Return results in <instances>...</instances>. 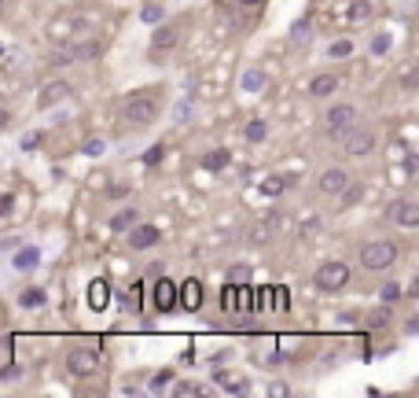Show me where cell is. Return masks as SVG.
Wrapping results in <instances>:
<instances>
[{
  "mask_svg": "<svg viewBox=\"0 0 419 398\" xmlns=\"http://www.w3.org/2000/svg\"><path fill=\"white\" fill-rule=\"evenodd\" d=\"M162 111V96L159 93H133L122 100V122L125 125H151Z\"/></svg>",
  "mask_w": 419,
  "mask_h": 398,
  "instance_id": "obj_1",
  "label": "cell"
},
{
  "mask_svg": "<svg viewBox=\"0 0 419 398\" xmlns=\"http://www.w3.org/2000/svg\"><path fill=\"white\" fill-rule=\"evenodd\" d=\"M397 259H401V247L394 240H372V243L361 247V266L372 269V273H383V269H390Z\"/></svg>",
  "mask_w": 419,
  "mask_h": 398,
  "instance_id": "obj_2",
  "label": "cell"
},
{
  "mask_svg": "<svg viewBox=\"0 0 419 398\" xmlns=\"http://www.w3.org/2000/svg\"><path fill=\"white\" fill-rule=\"evenodd\" d=\"M349 125H357V104H331L324 111V130H327V137L335 140H342V133L349 130Z\"/></svg>",
  "mask_w": 419,
  "mask_h": 398,
  "instance_id": "obj_3",
  "label": "cell"
},
{
  "mask_svg": "<svg viewBox=\"0 0 419 398\" xmlns=\"http://www.w3.org/2000/svg\"><path fill=\"white\" fill-rule=\"evenodd\" d=\"M100 369V346H70L67 351V372L77 380L93 376Z\"/></svg>",
  "mask_w": 419,
  "mask_h": 398,
  "instance_id": "obj_4",
  "label": "cell"
},
{
  "mask_svg": "<svg viewBox=\"0 0 419 398\" xmlns=\"http://www.w3.org/2000/svg\"><path fill=\"white\" fill-rule=\"evenodd\" d=\"M313 284H317L320 291H342L349 284V266L346 262H324L317 266V273H313Z\"/></svg>",
  "mask_w": 419,
  "mask_h": 398,
  "instance_id": "obj_5",
  "label": "cell"
},
{
  "mask_svg": "<svg viewBox=\"0 0 419 398\" xmlns=\"http://www.w3.org/2000/svg\"><path fill=\"white\" fill-rule=\"evenodd\" d=\"M338 144H342V151H346L349 159H364V155H372V151H375V133H372V130H357V125H349Z\"/></svg>",
  "mask_w": 419,
  "mask_h": 398,
  "instance_id": "obj_6",
  "label": "cell"
},
{
  "mask_svg": "<svg viewBox=\"0 0 419 398\" xmlns=\"http://www.w3.org/2000/svg\"><path fill=\"white\" fill-rule=\"evenodd\" d=\"M151 303H155V310L159 314H173L177 310V284L169 277H155V288H151Z\"/></svg>",
  "mask_w": 419,
  "mask_h": 398,
  "instance_id": "obj_7",
  "label": "cell"
},
{
  "mask_svg": "<svg viewBox=\"0 0 419 398\" xmlns=\"http://www.w3.org/2000/svg\"><path fill=\"white\" fill-rule=\"evenodd\" d=\"M386 214L397 229H419V203L416 199H394Z\"/></svg>",
  "mask_w": 419,
  "mask_h": 398,
  "instance_id": "obj_8",
  "label": "cell"
},
{
  "mask_svg": "<svg viewBox=\"0 0 419 398\" xmlns=\"http://www.w3.org/2000/svg\"><path fill=\"white\" fill-rule=\"evenodd\" d=\"M151 52L159 56H169L173 48L180 45V26H173V22H159V26H151Z\"/></svg>",
  "mask_w": 419,
  "mask_h": 398,
  "instance_id": "obj_9",
  "label": "cell"
},
{
  "mask_svg": "<svg viewBox=\"0 0 419 398\" xmlns=\"http://www.w3.org/2000/svg\"><path fill=\"white\" fill-rule=\"evenodd\" d=\"M67 96H70V82L67 78H52L41 93H37V111H52L56 104H63Z\"/></svg>",
  "mask_w": 419,
  "mask_h": 398,
  "instance_id": "obj_10",
  "label": "cell"
},
{
  "mask_svg": "<svg viewBox=\"0 0 419 398\" xmlns=\"http://www.w3.org/2000/svg\"><path fill=\"white\" fill-rule=\"evenodd\" d=\"M346 181H349V174L342 170V166H327V170L317 177V192L320 196H338V192L346 188Z\"/></svg>",
  "mask_w": 419,
  "mask_h": 398,
  "instance_id": "obj_11",
  "label": "cell"
},
{
  "mask_svg": "<svg viewBox=\"0 0 419 398\" xmlns=\"http://www.w3.org/2000/svg\"><path fill=\"white\" fill-rule=\"evenodd\" d=\"M177 306H184L188 314H195L203 306V280H184V284H177Z\"/></svg>",
  "mask_w": 419,
  "mask_h": 398,
  "instance_id": "obj_12",
  "label": "cell"
},
{
  "mask_svg": "<svg viewBox=\"0 0 419 398\" xmlns=\"http://www.w3.org/2000/svg\"><path fill=\"white\" fill-rule=\"evenodd\" d=\"M125 233H129V247H133V251H148V247H155V243H159V229H155V225H129L125 229Z\"/></svg>",
  "mask_w": 419,
  "mask_h": 398,
  "instance_id": "obj_13",
  "label": "cell"
},
{
  "mask_svg": "<svg viewBox=\"0 0 419 398\" xmlns=\"http://www.w3.org/2000/svg\"><path fill=\"white\" fill-rule=\"evenodd\" d=\"M338 85H342V78H338V74H317V78L309 82V96L327 100V96L338 93Z\"/></svg>",
  "mask_w": 419,
  "mask_h": 398,
  "instance_id": "obj_14",
  "label": "cell"
},
{
  "mask_svg": "<svg viewBox=\"0 0 419 398\" xmlns=\"http://www.w3.org/2000/svg\"><path fill=\"white\" fill-rule=\"evenodd\" d=\"M107 303H111V280L96 277L93 284H88V306L100 314V310H107Z\"/></svg>",
  "mask_w": 419,
  "mask_h": 398,
  "instance_id": "obj_15",
  "label": "cell"
},
{
  "mask_svg": "<svg viewBox=\"0 0 419 398\" xmlns=\"http://www.w3.org/2000/svg\"><path fill=\"white\" fill-rule=\"evenodd\" d=\"M37 262H41V251L37 247H15V254H11V266L19 269V273H30V269H37Z\"/></svg>",
  "mask_w": 419,
  "mask_h": 398,
  "instance_id": "obj_16",
  "label": "cell"
},
{
  "mask_svg": "<svg viewBox=\"0 0 419 398\" xmlns=\"http://www.w3.org/2000/svg\"><path fill=\"white\" fill-rule=\"evenodd\" d=\"M228 162H232V151L228 148H214V151H206V155H203V170L206 174H221V170H228Z\"/></svg>",
  "mask_w": 419,
  "mask_h": 398,
  "instance_id": "obj_17",
  "label": "cell"
},
{
  "mask_svg": "<svg viewBox=\"0 0 419 398\" xmlns=\"http://www.w3.org/2000/svg\"><path fill=\"white\" fill-rule=\"evenodd\" d=\"M265 137H269V122L265 118H251L243 125V140H251V144H265Z\"/></svg>",
  "mask_w": 419,
  "mask_h": 398,
  "instance_id": "obj_18",
  "label": "cell"
},
{
  "mask_svg": "<svg viewBox=\"0 0 419 398\" xmlns=\"http://www.w3.org/2000/svg\"><path fill=\"white\" fill-rule=\"evenodd\" d=\"M239 89H243V93H261V89H265V70H261V67H251V70H243V78H239Z\"/></svg>",
  "mask_w": 419,
  "mask_h": 398,
  "instance_id": "obj_19",
  "label": "cell"
},
{
  "mask_svg": "<svg viewBox=\"0 0 419 398\" xmlns=\"http://www.w3.org/2000/svg\"><path fill=\"white\" fill-rule=\"evenodd\" d=\"M162 19H166V8L159 4V0H148V4L140 8V22H143V26H159Z\"/></svg>",
  "mask_w": 419,
  "mask_h": 398,
  "instance_id": "obj_20",
  "label": "cell"
},
{
  "mask_svg": "<svg viewBox=\"0 0 419 398\" xmlns=\"http://www.w3.org/2000/svg\"><path fill=\"white\" fill-rule=\"evenodd\" d=\"M372 19V0H353L349 11H346V22H353V26H361V22Z\"/></svg>",
  "mask_w": 419,
  "mask_h": 398,
  "instance_id": "obj_21",
  "label": "cell"
},
{
  "mask_svg": "<svg viewBox=\"0 0 419 398\" xmlns=\"http://www.w3.org/2000/svg\"><path fill=\"white\" fill-rule=\"evenodd\" d=\"M45 303H48L45 288H22L19 291V306H22V310H33V306H45Z\"/></svg>",
  "mask_w": 419,
  "mask_h": 398,
  "instance_id": "obj_22",
  "label": "cell"
},
{
  "mask_svg": "<svg viewBox=\"0 0 419 398\" xmlns=\"http://www.w3.org/2000/svg\"><path fill=\"white\" fill-rule=\"evenodd\" d=\"M390 321H394V310H390V303H383V306H375V310L364 317V325H368V328H386Z\"/></svg>",
  "mask_w": 419,
  "mask_h": 398,
  "instance_id": "obj_23",
  "label": "cell"
},
{
  "mask_svg": "<svg viewBox=\"0 0 419 398\" xmlns=\"http://www.w3.org/2000/svg\"><path fill=\"white\" fill-rule=\"evenodd\" d=\"M140 222V214H136V207H125V211H118L114 217H111V229L114 233H125L129 225H136Z\"/></svg>",
  "mask_w": 419,
  "mask_h": 398,
  "instance_id": "obj_24",
  "label": "cell"
},
{
  "mask_svg": "<svg viewBox=\"0 0 419 398\" xmlns=\"http://www.w3.org/2000/svg\"><path fill=\"white\" fill-rule=\"evenodd\" d=\"M287 192V177H280V174H272V177H265V181H261V196H283Z\"/></svg>",
  "mask_w": 419,
  "mask_h": 398,
  "instance_id": "obj_25",
  "label": "cell"
},
{
  "mask_svg": "<svg viewBox=\"0 0 419 398\" xmlns=\"http://www.w3.org/2000/svg\"><path fill=\"white\" fill-rule=\"evenodd\" d=\"M221 306H225V314H239V284H225Z\"/></svg>",
  "mask_w": 419,
  "mask_h": 398,
  "instance_id": "obj_26",
  "label": "cell"
},
{
  "mask_svg": "<svg viewBox=\"0 0 419 398\" xmlns=\"http://www.w3.org/2000/svg\"><path fill=\"white\" fill-rule=\"evenodd\" d=\"M309 37H313V22H309V19H298L294 26H291V41H294V45H306Z\"/></svg>",
  "mask_w": 419,
  "mask_h": 398,
  "instance_id": "obj_27",
  "label": "cell"
},
{
  "mask_svg": "<svg viewBox=\"0 0 419 398\" xmlns=\"http://www.w3.org/2000/svg\"><path fill=\"white\" fill-rule=\"evenodd\" d=\"M353 48H357V45H353L349 37H342V41H331L327 56H331V59H349V56H353Z\"/></svg>",
  "mask_w": 419,
  "mask_h": 398,
  "instance_id": "obj_28",
  "label": "cell"
},
{
  "mask_svg": "<svg viewBox=\"0 0 419 398\" xmlns=\"http://www.w3.org/2000/svg\"><path fill=\"white\" fill-rule=\"evenodd\" d=\"M74 52H77V59H100L103 45L100 41H81V45H74Z\"/></svg>",
  "mask_w": 419,
  "mask_h": 398,
  "instance_id": "obj_29",
  "label": "cell"
},
{
  "mask_svg": "<svg viewBox=\"0 0 419 398\" xmlns=\"http://www.w3.org/2000/svg\"><path fill=\"white\" fill-rule=\"evenodd\" d=\"M401 295H404V288L397 284V280H390V284H383V288H379V299H383V303H390V306H394V303L401 299Z\"/></svg>",
  "mask_w": 419,
  "mask_h": 398,
  "instance_id": "obj_30",
  "label": "cell"
},
{
  "mask_svg": "<svg viewBox=\"0 0 419 398\" xmlns=\"http://www.w3.org/2000/svg\"><path fill=\"white\" fill-rule=\"evenodd\" d=\"M63 63H77L74 45H59V52H52V67H63Z\"/></svg>",
  "mask_w": 419,
  "mask_h": 398,
  "instance_id": "obj_31",
  "label": "cell"
},
{
  "mask_svg": "<svg viewBox=\"0 0 419 398\" xmlns=\"http://www.w3.org/2000/svg\"><path fill=\"white\" fill-rule=\"evenodd\" d=\"M390 48H394V37H390V33H375L372 37V56H386Z\"/></svg>",
  "mask_w": 419,
  "mask_h": 398,
  "instance_id": "obj_32",
  "label": "cell"
},
{
  "mask_svg": "<svg viewBox=\"0 0 419 398\" xmlns=\"http://www.w3.org/2000/svg\"><path fill=\"white\" fill-rule=\"evenodd\" d=\"M173 395H177V398L188 395V398H191V395H206V388H203V383H195V380H180L177 388H173Z\"/></svg>",
  "mask_w": 419,
  "mask_h": 398,
  "instance_id": "obj_33",
  "label": "cell"
},
{
  "mask_svg": "<svg viewBox=\"0 0 419 398\" xmlns=\"http://www.w3.org/2000/svg\"><path fill=\"white\" fill-rule=\"evenodd\" d=\"M15 380H22V365H15V362L0 365V383H15Z\"/></svg>",
  "mask_w": 419,
  "mask_h": 398,
  "instance_id": "obj_34",
  "label": "cell"
},
{
  "mask_svg": "<svg viewBox=\"0 0 419 398\" xmlns=\"http://www.w3.org/2000/svg\"><path fill=\"white\" fill-rule=\"evenodd\" d=\"M338 196H342V203H346V207H349V203H357V199L364 196V188H361V185H353V181H346V188L338 192Z\"/></svg>",
  "mask_w": 419,
  "mask_h": 398,
  "instance_id": "obj_35",
  "label": "cell"
},
{
  "mask_svg": "<svg viewBox=\"0 0 419 398\" xmlns=\"http://www.w3.org/2000/svg\"><path fill=\"white\" fill-rule=\"evenodd\" d=\"M239 280L246 284V280H251V269H246V266H232L228 269V284H239Z\"/></svg>",
  "mask_w": 419,
  "mask_h": 398,
  "instance_id": "obj_36",
  "label": "cell"
},
{
  "mask_svg": "<svg viewBox=\"0 0 419 398\" xmlns=\"http://www.w3.org/2000/svg\"><path fill=\"white\" fill-rule=\"evenodd\" d=\"M169 380H173V372H169V369H159V372L151 376V391H162Z\"/></svg>",
  "mask_w": 419,
  "mask_h": 398,
  "instance_id": "obj_37",
  "label": "cell"
},
{
  "mask_svg": "<svg viewBox=\"0 0 419 398\" xmlns=\"http://www.w3.org/2000/svg\"><path fill=\"white\" fill-rule=\"evenodd\" d=\"M103 151H107V144H103V140H85V155H88V159H100Z\"/></svg>",
  "mask_w": 419,
  "mask_h": 398,
  "instance_id": "obj_38",
  "label": "cell"
},
{
  "mask_svg": "<svg viewBox=\"0 0 419 398\" xmlns=\"http://www.w3.org/2000/svg\"><path fill=\"white\" fill-rule=\"evenodd\" d=\"M143 166H159L162 162V148L159 144H155V148H148V151H143V159H140Z\"/></svg>",
  "mask_w": 419,
  "mask_h": 398,
  "instance_id": "obj_39",
  "label": "cell"
},
{
  "mask_svg": "<svg viewBox=\"0 0 419 398\" xmlns=\"http://www.w3.org/2000/svg\"><path fill=\"white\" fill-rule=\"evenodd\" d=\"M173 118H177V122H188V118H191V100H180L177 111H173Z\"/></svg>",
  "mask_w": 419,
  "mask_h": 398,
  "instance_id": "obj_40",
  "label": "cell"
},
{
  "mask_svg": "<svg viewBox=\"0 0 419 398\" xmlns=\"http://www.w3.org/2000/svg\"><path fill=\"white\" fill-rule=\"evenodd\" d=\"M140 299H143V284L129 288V310H140Z\"/></svg>",
  "mask_w": 419,
  "mask_h": 398,
  "instance_id": "obj_41",
  "label": "cell"
},
{
  "mask_svg": "<svg viewBox=\"0 0 419 398\" xmlns=\"http://www.w3.org/2000/svg\"><path fill=\"white\" fill-rule=\"evenodd\" d=\"M272 299H276V314H287V291L283 288H272Z\"/></svg>",
  "mask_w": 419,
  "mask_h": 398,
  "instance_id": "obj_42",
  "label": "cell"
},
{
  "mask_svg": "<svg viewBox=\"0 0 419 398\" xmlns=\"http://www.w3.org/2000/svg\"><path fill=\"white\" fill-rule=\"evenodd\" d=\"M401 85L404 89H416V67H404L401 70Z\"/></svg>",
  "mask_w": 419,
  "mask_h": 398,
  "instance_id": "obj_43",
  "label": "cell"
},
{
  "mask_svg": "<svg viewBox=\"0 0 419 398\" xmlns=\"http://www.w3.org/2000/svg\"><path fill=\"white\" fill-rule=\"evenodd\" d=\"M11 207H15V199H11V192H4V196H0V217H8Z\"/></svg>",
  "mask_w": 419,
  "mask_h": 398,
  "instance_id": "obj_44",
  "label": "cell"
},
{
  "mask_svg": "<svg viewBox=\"0 0 419 398\" xmlns=\"http://www.w3.org/2000/svg\"><path fill=\"white\" fill-rule=\"evenodd\" d=\"M37 144H41V133H26L22 137V151H33Z\"/></svg>",
  "mask_w": 419,
  "mask_h": 398,
  "instance_id": "obj_45",
  "label": "cell"
},
{
  "mask_svg": "<svg viewBox=\"0 0 419 398\" xmlns=\"http://www.w3.org/2000/svg\"><path fill=\"white\" fill-rule=\"evenodd\" d=\"M269 395H276V398H287V395H291V388H287V383H269Z\"/></svg>",
  "mask_w": 419,
  "mask_h": 398,
  "instance_id": "obj_46",
  "label": "cell"
},
{
  "mask_svg": "<svg viewBox=\"0 0 419 398\" xmlns=\"http://www.w3.org/2000/svg\"><path fill=\"white\" fill-rule=\"evenodd\" d=\"M19 247V236H4L0 240V251H15Z\"/></svg>",
  "mask_w": 419,
  "mask_h": 398,
  "instance_id": "obj_47",
  "label": "cell"
},
{
  "mask_svg": "<svg viewBox=\"0 0 419 398\" xmlns=\"http://www.w3.org/2000/svg\"><path fill=\"white\" fill-rule=\"evenodd\" d=\"M261 4H265V0H239V8H243V11H251V8H261Z\"/></svg>",
  "mask_w": 419,
  "mask_h": 398,
  "instance_id": "obj_48",
  "label": "cell"
},
{
  "mask_svg": "<svg viewBox=\"0 0 419 398\" xmlns=\"http://www.w3.org/2000/svg\"><path fill=\"white\" fill-rule=\"evenodd\" d=\"M416 162H419V159H416V155H412V151H409V155H404V170H409V174H412V170H416Z\"/></svg>",
  "mask_w": 419,
  "mask_h": 398,
  "instance_id": "obj_49",
  "label": "cell"
},
{
  "mask_svg": "<svg viewBox=\"0 0 419 398\" xmlns=\"http://www.w3.org/2000/svg\"><path fill=\"white\" fill-rule=\"evenodd\" d=\"M8 122H11V111H8V107H0V130H4Z\"/></svg>",
  "mask_w": 419,
  "mask_h": 398,
  "instance_id": "obj_50",
  "label": "cell"
},
{
  "mask_svg": "<svg viewBox=\"0 0 419 398\" xmlns=\"http://www.w3.org/2000/svg\"><path fill=\"white\" fill-rule=\"evenodd\" d=\"M0 8H4V0H0Z\"/></svg>",
  "mask_w": 419,
  "mask_h": 398,
  "instance_id": "obj_51",
  "label": "cell"
}]
</instances>
